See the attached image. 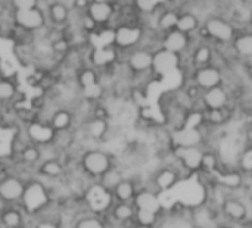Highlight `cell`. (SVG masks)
<instances>
[{
  "label": "cell",
  "instance_id": "6da1fadb",
  "mask_svg": "<svg viewBox=\"0 0 252 228\" xmlns=\"http://www.w3.org/2000/svg\"><path fill=\"white\" fill-rule=\"evenodd\" d=\"M78 165H80V170L89 178H92L93 181L97 183V180L106 171H109L112 167H115L117 162H115V156L111 152H108L102 147H96V149L86 150L81 155Z\"/></svg>",
  "mask_w": 252,
  "mask_h": 228
},
{
  "label": "cell",
  "instance_id": "7a4b0ae2",
  "mask_svg": "<svg viewBox=\"0 0 252 228\" xmlns=\"http://www.w3.org/2000/svg\"><path fill=\"white\" fill-rule=\"evenodd\" d=\"M52 202H53V199H52L49 189L43 184V181H40L38 178H34L25 184L24 195H22L19 205L27 215L37 217Z\"/></svg>",
  "mask_w": 252,
  "mask_h": 228
},
{
  "label": "cell",
  "instance_id": "3957f363",
  "mask_svg": "<svg viewBox=\"0 0 252 228\" xmlns=\"http://www.w3.org/2000/svg\"><path fill=\"white\" fill-rule=\"evenodd\" d=\"M199 31L202 32L205 41L211 40L219 46L232 44V41L238 34V29L232 21H227L226 18L217 15L205 18L204 22L201 24Z\"/></svg>",
  "mask_w": 252,
  "mask_h": 228
},
{
  "label": "cell",
  "instance_id": "277c9868",
  "mask_svg": "<svg viewBox=\"0 0 252 228\" xmlns=\"http://www.w3.org/2000/svg\"><path fill=\"white\" fill-rule=\"evenodd\" d=\"M83 203L86 205L90 214L103 217L112 206L114 198H112V193H109L108 190L100 187L97 183H94L83 195Z\"/></svg>",
  "mask_w": 252,
  "mask_h": 228
},
{
  "label": "cell",
  "instance_id": "5b68a950",
  "mask_svg": "<svg viewBox=\"0 0 252 228\" xmlns=\"http://www.w3.org/2000/svg\"><path fill=\"white\" fill-rule=\"evenodd\" d=\"M171 143H173V149L174 147H205L207 146V128L185 125L180 130L171 131Z\"/></svg>",
  "mask_w": 252,
  "mask_h": 228
},
{
  "label": "cell",
  "instance_id": "8992f818",
  "mask_svg": "<svg viewBox=\"0 0 252 228\" xmlns=\"http://www.w3.org/2000/svg\"><path fill=\"white\" fill-rule=\"evenodd\" d=\"M205 147H174L173 153L182 168L188 174L201 172L204 170V161L207 155Z\"/></svg>",
  "mask_w": 252,
  "mask_h": 228
},
{
  "label": "cell",
  "instance_id": "52a82bcc",
  "mask_svg": "<svg viewBox=\"0 0 252 228\" xmlns=\"http://www.w3.org/2000/svg\"><path fill=\"white\" fill-rule=\"evenodd\" d=\"M220 212L221 215L227 220L229 224H245L251 220V215H250V205L247 200L241 199V198H236L232 196L227 198L224 200V203L221 205L220 208Z\"/></svg>",
  "mask_w": 252,
  "mask_h": 228
},
{
  "label": "cell",
  "instance_id": "ba28073f",
  "mask_svg": "<svg viewBox=\"0 0 252 228\" xmlns=\"http://www.w3.org/2000/svg\"><path fill=\"white\" fill-rule=\"evenodd\" d=\"M25 184L27 183L19 175L6 174L0 178V199L7 205H19Z\"/></svg>",
  "mask_w": 252,
  "mask_h": 228
},
{
  "label": "cell",
  "instance_id": "9c48e42d",
  "mask_svg": "<svg viewBox=\"0 0 252 228\" xmlns=\"http://www.w3.org/2000/svg\"><path fill=\"white\" fill-rule=\"evenodd\" d=\"M192 83L201 91H207V90H211L214 87L223 86V71L216 68L214 65L193 68Z\"/></svg>",
  "mask_w": 252,
  "mask_h": 228
},
{
  "label": "cell",
  "instance_id": "30bf717a",
  "mask_svg": "<svg viewBox=\"0 0 252 228\" xmlns=\"http://www.w3.org/2000/svg\"><path fill=\"white\" fill-rule=\"evenodd\" d=\"M182 66V56L171 53L165 49H158L154 52L152 72L158 77H165L176 72Z\"/></svg>",
  "mask_w": 252,
  "mask_h": 228
},
{
  "label": "cell",
  "instance_id": "8fae6325",
  "mask_svg": "<svg viewBox=\"0 0 252 228\" xmlns=\"http://www.w3.org/2000/svg\"><path fill=\"white\" fill-rule=\"evenodd\" d=\"M232 97L233 96L223 86L202 91V96H201L202 109H226V108H230Z\"/></svg>",
  "mask_w": 252,
  "mask_h": 228
},
{
  "label": "cell",
  "instance_id": "7c38bea8",
  "mask_svg": "<svg viewBox=\"0 0 252 228\" xmlns=\"http://www.w3.org/2000/svg\"><path fill=\"white\" fill-rule=\"evenodd\" d=\"M152 62H154V52L148 49H136L128 55L127 66L133 74L140 75V74L152 72Z\"/></svg>",
  "mask_w": 252,
  "mask_h": 228
},
{
  "label": "cell",
  "instance_id": "4fadbf2b",
  "mask_svg": "<svg viewBox=\"0 0 252 228\" xmlns=\"http://www.w3.org/2000/svg\"><path fill=\"white\" fill-rule=\"evenodd\" d=\"M133 203H134L137 211L151 212V214H155V215L162 214V205H161V200H159V195L154 193L151 190L139 189Z\"/></svg>",
  "mask_w": 252,
  "mask_h": 228
},
{
  "label": "cell",
  "instance_id": "5bb4252c",
  "mask_svg": "<svg viewBox=\"0 0 252 228\" xmlns=\"http://www.w3.org/2000/svg\"><path fill=\"white\" fill-rule=\"evenodd\" d=\"M190 37L177 31V29H173V31H168L164 34L162 40H161V49H165L171 53H176V55H180L185 53L189 47H190Z\"/></svg>",
  "mask_w": 252,
  "mask_h": 228
},
{
  "label": "cell",
  "instance_id": "9a60e30c",
  "mask_svg": "<svg viewBox=\"0 0 252 228\" xmlns=\"http://www.w3.org/2000/svg\"><path fill=\"white\" fill-rule=\"evenodd\" d=\"M136 206L134 203H126V202H114L109 211L105 214L112 221L121 224V226H133L136 218Z\"/></svg>",
  "mask_w": 252,
  "mask_h": 228
},
{
  "label": "cell",
  "instance_id": "2e32d148",
  "mask_svg": "<svg viewBox=\"0 0 252 228\" xmlns=\"http://www.w3.org/2000/svg\"><path fill=\"white\" fill-rule=\"evenodd\" d=\"M65 174H66V165L59 158L43 161L37 168V177L44 180H52V181L65 180Z\"/></svg>",
  "mask_w": 252,
  "mask_h": 228
},
{
  "label": "cell",
  "instance_id": "e0dca14e",
  "mask_svg": "<svg viewBox=\"0 0 252 228\" xmlns=\"http://www.w3.org/2000/svg\"><path fill=\"white\" fill-rule=\"evenodd\" d=\"M15 21L24 29H38L44 24V16L38 7H32L25 10H16Z\"/></svg>",
  "mask_w": 252,
  "mask_h": 228
},
{
  "label": "cell",
  "instance_id": "ac0fdd59",
  "mask_svg": "<svg viewBox=\"0 0 252 228\" xmlns=\"http://www.w3.org/2000/svg\"><path fill=\"white\" fill-rule=\"evenodd\" d=\"M142 35L143 32L139 27L123 25L115 31L114 43L121 49H130V47H134L142 40Z\"/></svg>",
  "mask_w": 252,
  "mask_h": 228
},
{
  "label": "cell",
  "instance_id": "d6986e66",
  "mask_svg": "<svg viewBox=\"0 0 252 228\" xmlns=\"http://www.w3.org/2000/svg\"><path fill=\"white\" fill-rule=\"evenodd\" d=\"M232 50L235 56L242 62L252 60V31L250 32H238L235 40L232 41Z\"/></svg>",
  "mask_w": 252,
  "mask_h": 228
},
{
  "label": "cell",
  "instance_id": "ffe728a7",
  "mask_svg": "<svg viewBox=\"0 0 252 228\" xmlns=\"http://www.w3.org/2000/svg\"><path fill=\"white\" fill-rule=\"evenodd\" d=\"M49 127L55 133L74 130V112L66 108H58L49 121Z\"/></svg>",
  "mask_w": 252,
  "mask_h": 228
},
{
  "label": "cell",
  "instance_id": "44dd1931",
  "mask_svg": "<svg viewBox=\"0 0 252 228\" xmlns=\"http://www.w3.org/2000/svg\"><path fill=\"white\" fill-rule=\"evenodd\" d=\"M27 214L21 208V205H9L0 214V223L4 228H22L25 223Z\"/></svg>",
  "mask_w": 252,
  "mask_h": 228
},
{
  "label": "cell",
  "instance_id": "7402d4cb",
  "mask_svg": "<svg viewBox=\"0 0 252 228\" xmlns=\"http://www.w3.org/2000/svg\"><path fill=\"white\" fill-rule=\"evenodd\" d=\"M137 192H139V184L131 178H124L112 192V198H114V202L133 203Z\"/></svg>",
  "mask_w": 252,
  "mask_h": 228
},
{
  "label": "cell",
  "instance_id": "603a6c76",
  "mask_svg": "<svg viewBox=\"0 0 252 228\" xmlns=\"http://www.w3.org/2000/svg\"><path fill=\"white\" fill-rule=\"evenodd\" d=\"M15 159L25 168H30V170H34L37 171L38 165L41 164V150H40V146L37 144H27L22 152L15 156Z\"/></svg>",
  "mask_w": 252,
  "mask_h": 228
},
{
  "label": "cell",
  "instance_id": "cb8c5ba5",
  "mask_svg": "<svg viewBox=\"0 0 252 228\" xmlns=\"http://www.w3.org/2000/svg\"><path fill=\"white\" fill-rule=\"evenodd\" d=\"M214 49L211 44H208L207 41H202L199 43L193 52H192V56H190V60H192V65L193 68H201V66H208L213 63V59H214Z\"/></svg>",
  "mask_w": 252,
  "mask_h": 228
},
{
  "label": "cell",
  "instance_id": "d4e9b609",
  "mask_svg": "<svg viewBox=\"0 0 252 228\" xmlns=\"http://www.w3.org/2000/svg\"><path fill=\"white\" fill-rule=\"evenodd\" d=\"M201 24H202V22H201V18H198V16H196L193 12H190V10H185V12H180V16H179L176 29L190 37L193 32L199 31Z\"/></svg>",
  "mask_w": 252,
  "mask_h": 228
},
{
  "label": "cell",
  "instance_id": "484cf974",
  "mask_svg": "<svg viewBox=\"0 0 252 228\" xmlns=\"http://www.w3.org/2000/svg\"><path fill=\"white\" fill-rule=\"evenodd\" d=\"M124 180V172L121 170V167L117 164L115 167H112L109 171H106L99 180H97V184L100 187H103L105 190H108L109 193H112L115 190V187Z\"/></svg>",
  "mask_w": 252,
  "mask_h": 228
},
{
  "label": "cell",
  "instance_id": "4316f807",
  "mask_svg": "<svg viewBox=\"0 0 252 228\" xmlns=\"http://www.w3.org/2000/svg\"><path fill=\"white\" fill-rule=\"evenodd\" d=\"M112 15V7L106 1H93L89 6V18L93 22H106Z\"/></svg>",
  "mask_w": 252,
  "mask_h": 228
},
{
  "label": "cell",
  "instance_id": "83f0119b",
  "mask_svg": "<svg viewBox=\"0 0 252 228\" xmlns=\"http://www.w3.org/2000/svg\"><path fill=\"white\" fill-rule=\"evenodd\" d=\"M115 57H117L115 49H112L111 46L109 47H100V49H94V52L92 55V62H93V65L103 68V66L111 65L115 60Z\"/></svg>",
  "mask_w": 252,
  "mask_h": 228
},
{
  "label": "cell",
  "instance_id": "f1b7e54d",
  "mask_svg": "<svg viewBox=\"0 0 252 228\" xmlns=\"http://www.w3.org/2000/svg\"><path fill=\"white\" fill-rule=\"evenodd\" d=\"M179 16H180V12H179L177 9H167V10H164V12L159 15V18H158V27H159L164 32L173 31V29H176V27H177Z\"/></svg>",
  "mask_w": 252,
  "mask_h": 228
},
{
  "label": "cell",
  "instance_id": "f546056e",
  "mask_svg": "<svg viewBox=\"0 0 252 228\" xmlns=\"http://www.w3.org/2000/svg\"><path fill=\"white\" fill-rule=\"evenodd\" d=\"M74 228H108V226H106V221L103 217L94 215V214H87V215H83L78 218Z\"/></svg>",
  "mask_w": 252,
  "mask_h": 228
},
{
  "label": "cell",
  "instance_id": "4dcf8cb0",
  "mask_svg": "<svg viewBox=\"0 0 252 228\" xmlns=\"http://www.w3.org/2000/svg\"><path fill=\"white\" fill-rule=\"evenodd\" d=\"M18 93L16 84L9 78H0V103H7L15 99Z\"/></svg>",
  "mask_w": 252,
  "mask_h": 228
},
{
  "label": "cell",
  "instance_id": "1f68e13d",
  "mask_svg": "<svg viewBox=\"0 0 252 228\" xmlns=\"http://www.w3.org/2000/svg\"><path fill=\"white\" fill-rule=\"evenodd\" d=\"M81 91H83L84 100L92 102V103H96V102H99L103 97L105 87L100 83H96V84H92V86H89L86 88H81Z\"/></svg>",
  "mask_w": 252,
  "mask_h": 228
},
{
  "label": "cell",
  "instance_id": "d6a6232c",
  "mask_svg": "<svg viewBox=\"0 0 252 228\" xmlns=\"http://www.w3.org/2000/svg\"><path fill=\"white\" fill-rule=\"evenodd\" d=\"M92 41L94 44V49H100V47H109L114 40H115V31H103L100 34H94L92 35Z\"/></svg>",
  "mask_w": 252,
  "mask_h": 228
},
{
  "label": "cell",
  "instance_id": "836d02e7",
  "mask_svg": "<svg viewBox=\"0 0 252 228\" xmlns=\"http://www.w3.org/2000/svg\"><path fill=\"white\" fill-rule=\"evenodd\" d=\"M96 83H99L96 71H93L90 68H86L78 74V84H80L81 88H86V87H89L92 84H96Z\"/></svg>",
  "mask_w": 252,
  "mask_h": 228
},
{
  "label": "cell",
  "instance_id": "e575fe53",
  "mask_svg": "<svg viewBox=\"0 0 252 228\" xmlns=\"http://www.w3.org/2000/svg\"><path fill=\"white\" fill-rule=\"evenodd\" d=\"M50 16H52V19H53L56 24H62V22H65L66 18H68V10H66V7H65L63 4L55 3V4H52V7H50Z\"/></svg>",
  "mask_w": 252,
  "mask_h": 228
},
{
  "label": "cell",
  "instance_id": "d590c367",
  "mask_svg": "<svg viewBox=\"0 0 252 228\" xmlns=\"http://www.w3.org/2000/svg\"><path fill=\"white\" fill-rule=\"evenodd\" d=\"M12 3H13L16 10H25V9L37 7V0H12Z\"/></svg>",
  "mask_w": 252,
  "mask_h": 228
},
{
  "label": "cell",
  "instance_id": "8d00e7d4",
  "mask_svg": "<svg viewBox=\"0 0 252 228\" xmlns=\"http://www.w3.org/2000/svg\"><path fill=\"white\" fill-rule=\"evenodd\" d=\"M157 0H137V7L143 12H152L157 7Z\"/></svg>",
  "mask_w": 252,
  "mask_h": 228
},
{
  "label": "cell",
  "instance_id": "74e56055",
  "mask_svg": "<svg viewBox=\"0 0 252 228\" xmlns=\"http://www.w3.org/2000/svg\"><path fill=\"white\" fill-rule=\"evenodd\" d=\"M52 49L55 50V52H59V53H62V52H66L68 49H69V46H68V41L65 40V38H58L56 41H53V44H52Z\"/></svg>",
  "mask_w": 252,
  "mask_h": 228
},
{
  "label": "cell",
  "instance_id": "f35d334b",
  "mask_svg": "<svg viewBox=\"0 0 252 228\" xmlns=\"http://www.w3.org/2000/svg\"><path fill=\"white\" fill-rule=\"evenodd\" d=\"M75 1H77L75 4H77L78 7H84V6H87V0H75Z\"/></svg>",
  "mask_w": 252,
  "mask_h": 228
},
{
  "label": "cell",
  "instance_id": "ab89813d",
  "mask_svg": "<svg viewBox=\"0 0 252 228\" xmlns=\"http://www.w3.org/2000/svg\"><path fill=\"white\" fill-rule=\"evenodd\" d=\"M217 228H235L233 224H229V223H226V224H220Z\"/></svg>",
  "mask_w": 252,
  "mask_h": 228
},
{
  "label": "cell",
  "instance_id": "60d3db41",
  "mask_svg": "<svg viewBox=\"0 0 252 228\" xmlns=\"http://www.w3.org/2000/svg\"><path fill=\"white\" fill-rule=\"evenodd\" d=\"M248 203H250V208H252V190H250L248 193Z\"/></svg>",
  "mask_w": 252,
  "mask_h": 228
},
{
  "label": "cell",
  "instance_id": "b9f144b4",
  "mask_svg": "<svg viewBox=\"0 0 252 228\" xmlns=\"http://www.w3.org/2000/svg\"><path fill=\"white\" fill-rule=\"evenodd\" d=\"M248 24L252 27V10H251V13H250V16H248Z\"/></svg>",
  "mask_w": 252,
  "mask_h": 228
},
{
  "label": "cell",
  "instance_id": "7bdbcfd3",
  "mask_svg": "<svg viewBox=\"0 0 252 228\" xmlns=\"http://www.w3.org/2000/svg\"><path fill=\"white\" fill-rule=\"evenodd\" d=\"M250 226H251V228H252V217H251V220H250Z\"/></svg>",
  "mask_w": 252,
  "mask_h": 228
}]
</instances>
